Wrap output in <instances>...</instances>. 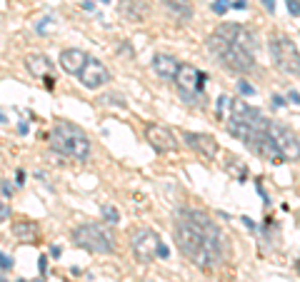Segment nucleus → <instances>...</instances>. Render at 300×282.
Here are the masks:
<instances>
[{
  "label": "nucleus",
  "instance_id": "obj_21",
  "mask_svg": "<svg viewBox=\"0 0 300 282\" xmlns=\"http://www.w3.org/2000/svg\"><path fill=\"white\" fill-rule=\"evenodd\" d=\"M228 8H230V0H215V3H213V13H215V15H223Z\"/></svg>",
  "mask_w": 300,
  "mask_h": 282
},
{
  "label": "nucleus",
  "instance_id": "obj_2",
  "mask_svg": "<svg viewBox=\"0 0 300 282\" xmlns=\"http://www.w3.org/2000/svg\"><path fill=\"white\" fill-rule=\"evenodd\" d=\"M208 50L223 68L238 72V75H248L255 70V53L248 50L245 45H240L238 40H230L220 30H215L208 38Z\"/></svg>",
  "mask_w": 300,
  "mask_h": 282
},
{
  "label": "nucleus",
  "instance_id": "obj_17",
  "mask_svg": "<svg viewBox=\"0 0 300 282\" xmlns=\"http://www.w3.org/2000/svg\"><path fill=\"white\" fill-rule=\"evenodd\" d=\"M120 15L130 23H140L145 18V3L143 0H120Z\"/></svg>",
  "mask_w": 300,
  "mask_h": 282
},
{
  "label": "nucleus",
  "instance_id": "obj_16",
  "mask_svg": "<svg viewBox=\"0 0 300 282\" xmlns=\"http://www.w3.org/2000/svg\"><path fill=\"white\" fill-rule=\"evenodd\" d=\"M13 235L20 242H38L40 240V227L30 220H20V222H13Z\"/></svg>",
  "mask_w": 300,
  "mask_h": 282
},
{
  "label": "nucleus",
  "instance_id": "obj_36",
  "mask_svg": "<svg viewBox=\"0 0 300 282\" xmlns=\"http://www.w3.org/2000/svg\"><path fill=\"white\" fill-rule=\"evenodd\" d=\"M273 100H275V108H283V105H285V103H283V98H278V95H275Z\"/></svg>",
  "mask_w": 300,
  "mask_h": 282
},
{
  "label": "nucleus",
  "instance_id": "obj_28",
  "mask_svg": "<svg viewBox=\"0 0 300 282\" xmlns=\"http://www.w3.org/2000/svg\"><path fill=\"white\" fill-rule=\"evenodd\" d=\"M168 255H170V250L160 242V245H158V257H168Z\"/></svg>",
  "mask_w": 300,
  "mask_h": 282
},
{
  "label": "nucleus",
  "instance_id": "obj_40",
  "mask_svg": "<svg viewBox=\"0 0 300 282\" xmlns=\"http://www.w3.org/2000/svg\"><path fill=\"white\" fill-rule=\"evenodd\" d=\"M33 282H45V280H33Z\"/></svg>",
  "mask_w": 300,
  "mask_h": 282
},
{
  "label": "nucleus",
  "instance_id": "obj_32",
  "mask_svg": "<svg viewBox=\"0 0 300 282\" xmlns=\"http://www.w3.org/2000/svg\"><path fill=\"white\" fill-rule=\"evenodd\" d=\"M15 177H18V185H23V182H25V172H23V170H18V172H15Z\"/></svg>",
  "mask_w": 300,
  "mask_h": 282
},
{
  "label": "nucleus",
  "instance_id": "obj_5",
  "mask_svg": "<svg viewBox=\"0 0 300 282\" xmlns=\"http://www.w3.org/2000/svg\"><path fill=\"white\" fill-rule=\"evenodd\" d=\"M173 80H175L180 95L185 98V103H198V100H200V90L205 87L208 75L203 70H198L195 65L178 63V70H175V77H173Z\"/></svg>",
  "mask_w": 300,
  "mask_h": 282
},
{
  "label": "nucleus",
  "instance_id": "obj_8",
  "mask_svg": "<svg viewBox=\"0 0 300 282\" xmlns=\"http://www.w3.org/2000/svg\"><path fill=\"white\" fill-rule=\"evenodd\" d=\"M78 77H80L83 87H88V90H98V87H103L105 82H110V70H108L100 60L88 58L85 65H83V70L78 72Z\"/></svg>",
  "mask_w": 300,
  "mask_h": 282
},
{
  "label": "nucleus",
  "instance_id": "obj_27",
  "mask_svg": "<svg viewBox=\"0 0 300 282\" xmlns=\"http://www.w3.org/2000/svg\"><path fill=\"white\" fill-rule=\"evenodd\" d=\"M288 100H290V105H298V90H295V87L288 92Z\"/></svg>",
  "mask_w": 300,
  "mask_h": 282
},
{
  "label": "nucleus",
  "instance_id": "obj_3",
  "mask_svg": "<svg viewBox=\"0 0 300 282\" xmlns=\"http://www.w3.org/2000/svg\"><path fill=\"white\" fill-rule=\"evenodd\" d=\"M48 142H50V147L55 152H60V155H65L70 160L83 162V160L90 157V140L73 123H63V120L55 123L50 135H48Z\"/></svg>",
  "mask_w": 300,
  "mask_h": 282
},
{
  "label": "nucleus",
  "instance_id": "obj_14",
  "mask_svg": "<svg viewBox=\"0 0 300 282\" xmlns=\"http://www.w3.org/2000/svg\"><path fill=\"white\" fill-rule=\"evenodd\" d=\"M160 3L170 13V18H175L178 23L193 20V5H190V0H160Z\"/></svg>",
  "mask_w": 300,
  "mask_h": 282
},
{
  "label": "nucleus",
  "instance_id": "obj_31",
  "mask_svg": "<svg viewBox=\"0 0 300 282\" xmlns=\"http://www.w3.org/2000/svg\"><path fill=\"white\" fill-rule=\"evenodd\" d=\"M230 8H238V10H243V8H245V0H235V3H230Z\"/></svg>",
  "mask_w": 300,
  "mask_h": 282
},
{
  "label": "nucleus",
  "instance_id": "obj_7",
  "mask_svg": "<svg viewBox=\"0 0 300 282\" xmlns=\"http://www.w3.org/2000/svg\"><path fill=\"white\" fill-rule=\"evenodd\" d=\"M160 242H163L160 235H158L155 230H148V227H140V230H135V232L130 235L133 252H135V257H138L140 262H150V260H155V255H158V245H160Z\"/></svg>",
  "mask_w": 300,
  "mask_h": 282
},
{
  "label": "nucleus",
  "instance_id": "obj_19",
  "mask_svg": "<svg viewBox=\"0 0 300 282\" xmlns=\"http://www.w3.org/2000/svg\"><path fill=\"white\" fill-rule=\"evenodd\" d=\"M103 217H105V222H110V225L120 222V212H118V208H113V205H103Z\"/></svg>",
  "mask_w": 300,
  "mask_h": 282
},
{
  "label": "nucleus",
  "instance_id": "obj_12",
  "mask_svg": "<svg viewBox=\"0 0 300 282\" xmlns=\"http://www.w3.org/2000/svg\"><path fill=\"white\" fill-rule=\"evenodd\" d=\"M185 142L193 147V150H198L203 157H208V160H213L215 155H218V140L213 138V135H205V133H185L183 135Z\"/></svg>",
  "mask_w": 300,
  "mask_h": 282
},
{
  "label": "nucleus",
  "instance_id": "obj_39",
  "mask_svg": "<svg viewBox=\"0 0 300 282\" xmlns=\"http://www.w3.org/2000/svg\"><path fill=\"white\" fill-rule=\"evenodd\" d=\"M100 3H110V0H100Z\"/></svg>",
  "mask_w": 300,
  "mask_h": 282
},
{
  "label": "nucleus",
  "instance_id": "obj_10",
  "mask_svg": "<svg viewBox=\"0 0 300 282\" xmlns=\"http://www.w3.org/2000/svg\"><path fill=\"white\" fill-rule=\"evenodd\" d=\"M25 68L30 70L33 77L43 80V85H45L48 90L55 87V65H53L50 58H45V55H40V53H33V55H28Z\"/></svg>",
  "mask_w": 300,
  "mask_h": 282
},
{
  "label": "nucleus",
  "instance_id": "obj_30",
  "mask_svg": "<svg viewBox=\"0 0 300 282\" xmlns=\"http://www.w3.org/2000/svg\"><path fill=\"white\" fill-rule=\"evenodd\" d=\"M83 8H85V10H90V13H93V10H95V3H93V0H85V3H83Z\"/></svg>",
  "mask_w": 300,
  "mask_h": 282
},
{
  "label": "nucleus",
  "instance_id": "obj_4",
  "mask_svg": "<svg viewBox=\"0 0 300 282\" xmlns=\"http://www.w3.org/2000/svg\"><path fill=\"white\" fill-rule=\"evenodd\" d=\"M73 242L78 247L88 250V252H98V255H105V252H113L115 250V242H113V235H108L100 225H78L73 230Z\"/></svg>",
  "mask_w": 300,
  "mask_h": 282
},
{
  "label": "nucleus",
  "instance_id": "obj_33",
  "mask_svg": "<svg viewBox=\"0 0 300 282\" xmlns=\"http://www.w3.org/2000/svg\"><path fill=\"white\" fill-rule=\"evenodd\" d=\"M263 5H265V8H268V10H270V13H273V10H275V0H263Z\"/></svg>",
  "mask_w": 300,
  "mask_h": 282
},
{
  "label": "nucleus",
  "instance_id": "obj_6",
  "mask_svg": "<svg viewBox=\"0 0 300 282\" xmlns=\"http://www.w3.org/2000/svg\"><path fill=\"white\" fill-rule=\"evenodd\" d=\"M270 55L275 60V65L285 75H293L298 77L300 63H298V45L288 38V35H275L270 40Z\"/></svg>",
  "mask_w": 300,
  "mask_h": 282
},
{
  "label": "nucleus",
  "instance_id": "obj_35",
  "mask_svg": "<svg viewBox=\"0 0 300 282\" xmlns=\"http://www.w3.org/2000/svg\"><path fill=\"white\" fill-rule=\"evenodd\" d=\"M50 252H53V257H60V252H63V250H60V245H55Z\"/></svg>",
  "mask_w": 300,
  "mask_h": 282
},
{
  "label": "nucleus",
  "instance_id": "obj_34",
  "mask_svg": "<svg viewBox=\"0 0 300 282\" xmlns=\"http://www.w3.org/2000/svg\"><path fill=\"white\" fill-rule=\"evenodd\" d=\"M240 220H243V222H245V225H248V227H250V230H253V227H255V222H253V220H250V217H240Z\"/></svg>",
  "mask_w": 300,
  "mask_h": 282
},
{
  "label": "nucleus",
  "instance_id": "obj_24",
  "mask_svg": "<svg viewBox=\"0 0 300 282\" xmlns=\"http://www.w3.org/2000/svg\"><path fill=\"white\" fill-rule=\"evenodd\" d=\"M48 25L53 28V18H43V20H40L35 28H38V33H45V30H48Z\"/></svg>",
  "mask_w": 300,
  "mask_h": 282
},
{
  "label": "nucleus",
  "instance_id": "obj_22",
  "mask_svg": "<svg viewBox=\"0 0 300 282\" xmlns=\"http://www.w3.org/2000/svg\"><path fill=\"white\" fill-rule=\"evenodd\" d=\"M238 90H240L243 95H255V87H253L250 82H245V80H240V82H238Z\"/></svg>",
  "mask_w": 300,
  "mask_h": 282
},
{
  "label": "nucleus",
  "instance_id": "obj_26",
  "mask_svg": "<svg viewBox=\"0 0 300 282\" xmlns=\"http://www.w3.org/2000/svg\"><path fill=\"white\" fill-rule=\"evenodd\" d=\"M10 217V208H5V205H0V222H5Z\"/></svg>",
  "mask_w": 300,
  "mask_h": 282
},
{
  "label": "nucleus",
  "instance_id": "obj_15",
  "mask_svg": "<svg viewBox=\"0 0 300 282\" xmlns=\"http://www.w3.org/2000/svg\"><path fill=\"white\" fill-rule=\"evenodd\" d=\"M153 70L155 75H160L163 80H173L175 77V70H178V60L173 55H165V53H158L153 58Z\"/></svg>",
  "mask_w": 300,
  "mask_h": 282
},
{
  "label": "nucleus",
  "instance_id": "obj_41",
  "mask_svg": "<svg viewBox=\"0 0 300 282\" xmlns=\"http://www.w3.org/2000/svg\"><path fill=\"white\" fill-rule=\"evenodd\" d=\"M18 282H25V280H18Z\"/></svg>",
  "mask_w": 300,
  "mask_h": 282
},
{
  "label": "nucleus",
  "instance_id": "obj_25",
  "mask_svg": "<svg viewBox=\"0 0 300 282\" xmlns=\"http://www.w3.org/2000/svg\"><path fill=\"white\" fill-rule=\"evenodd\" d=\"M288 10H290V15H293V18H298V15H300L298 0H288Z\"/></svg>",
  "mask_w": 300,
  "mask_h": 282
},
{
  "label": "nucleus",
  "instance_id": "obj_9",
  "mask_svg": "<svg viewBox=\"0 0 300 282\" xmlns=\"http://www.w3.org/2000/svg\"><path fill=\"white\" fill-rule=\"evenodd\" d=\"M268 133H270V138L275 140V145L283 150L285 157H293V160L298 157V135H295V130H290V128L283 125V123H273V120H270Z\"/></svg>",
  "mask_w": 300,
  "mask_h": 282
},
{
  "label": "nucleus",
  "instance_id": "obj_23",
  "mask_svg": "<svg viewBox=\"0 0 300 282\" xmlns=\"http://www.w3.org/2000/svg\"><path fill=\"white\" fill-rule=\"evenodd\" d=\"M13 265H15V262H13V257H8L5 252H0V267H3V270H10Z\"/></svg>",
  "mask_w": 300,
  "mask_h": 282
},
{
  "label": "nucleus",
  "instance_id": "obj_13",
  "mask_svg": "<svg viewBox=\"0 0 300 282\" xmlns=\"http://www.w3.org/2000/svg\"><path fill=\"white\" fill-rule=\"evenodd\" d=\"M85 60H88V55H85L83 50H78V48H70V50H63V53H60V58H58L60 68H63V70L68 72V75H78V72L83 70Z\"/></svg>",
  "mask_w": 300,
  "mask_h": 282
},
{
  "label": "nucleus",
  "instance_id": "obj_37",
  "mask_svg": "<svg viewBox=\"0 0 300 282\" xmlns=\"http://www.w3.org/2000/svg\"><path fill=\"white\" fill-rule=\"evenodd\" d=\"M0 123H8V120H5V115H3V113H0Z\"/></svg>",
  "mask_w": 300,
  "mask_h": 282
},
{
  "label": "nucleus",
  "instance_id": "obj_29",
  "mask_svg": "<svg viewBox=\"0 0 300 282\" xmlns=\"http://www.w3.org/2000/svg\"><path fill=\"white\" fill-rule=\"evenodd\" d=\"M38 267H40V272H45V267H48V257H45V255L40 257V262H38Z\"/></svg>",
  "mask_w": 300,
  "mask_h": 282
},
{
  "label": "nucleus",
  "instance_id": "obj_1",
  "mask_svg": "<svg viewBox=\"0 0 300 282\" xmlns=\"http://www.w3.org/2000/svg\"><path fill=\"white\" fill-rule=\"evenodd\" d=\"M175 245L185 260L200 270H215L223 262V232L203 210H180L175 217Z\"/></svg>",
  "mask_w": 300,
  "mask_h": 282
},
{
  "label": "nucleus",
  "instance_id": "obj_38",
  "mask_svg": "<svg viewBox=\"0 0 300 282\" xmlns=\"http://www.w3.org/2000/svg\"><path fill=\"white\" fill-rule=\"evenodd\" d=\"M0 282H10V280H5V277H3V275H0Z\"/></svg>",
  "mask_w": 300,
  "mask_h": 282
},
{
  "label": "nucleus",
  "instance_id": "obj_11",
  "mask_svg": "<svg viewBox=\"0 0 300 282\" xmlns=\"http://www.w3.org/2000/svg\"><path fill=\"white\" fill-rule=\"evenodd\" d=\"M145 138H148L150 147L155 152H175L178 150V140L175 133L165 125H148L145 128Z\"/></svg>",
  "mask_w": 300,
  "mask_h": 282
},
{
  "label": "nucleus",
  "instance_id": "obj_18",
  "mask_svg": "<svg viewBox=\"0 0 300 282\" xmlns=\"http://www.w3.org/2000/svg\"><path fill=\"white\" fill-rule=\"evenodd\" d=\"M230 162H228V172L233 170L235 175H238V180H245V165L238 160V157H228Z\"/></svg>",
  "mask_w": 300,
  "mask_h": 282
},
{
  "label": "nucleus",
  "instance_id": "obj_20",
  "mask_svg": "<svg viewBox=\"0 0 300 282\" xmlns=\"http://www.w3.org/2000/svg\"><path fill=\"white\" fill-rule=\"evenodd\" d=\"M228 108H230V98H228V95H220V98H218V118L225 120V115H228L225 110H228Z\"/></svg>",
  "mask_w": 300,
  "mask_h": 282
}]
</instances>
